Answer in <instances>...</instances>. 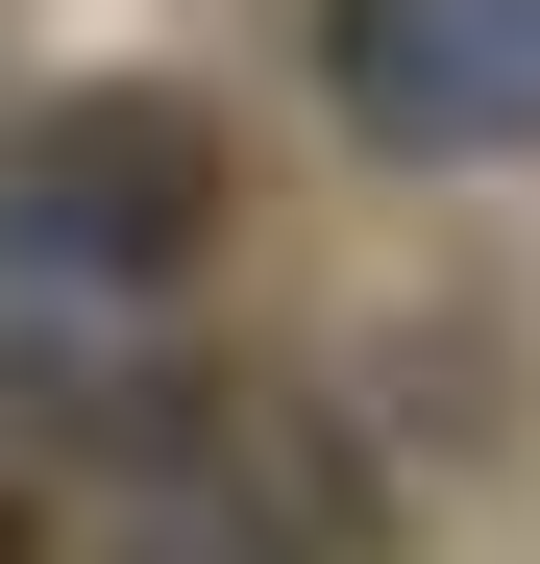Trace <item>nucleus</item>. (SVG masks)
<instances>
[{"instance_id": "2", "label": "nucleus", "mask_w": 540, "mask_h": 564, "mask_svg": "<svg viewBox=\"0 0 540 564\" xmlns=\"http://www.w3.org/2000/svg\"><path fill=\"white\" fill-rule=\"evenodd\" d=\"M320 99H344V148H393V172H516L540 148V0H344V25H320Z\"/></svg>"}, {"instance_id": "1", "label": "nucleus", "mask_w": 540, "mask_h": 564, "mask_svg": "<svg viewBox=\"0 0 540 564\" xmlns=\"http://www.w3.org/2000/svg\"><path fill=\"white\" fill-rule=\"evenodd\" d=\"M222 270V123L197 99H50L0 123V368L99 393V368Z\"/></svg>"}, {"instance_id": "3", "label": "nucleus", "mask_w": 540, "mask_h": 564, "mask_svg": "<svg viewBox=\"0 0 540 564\" xmlns=\"http://www.w3.org/2000/svg\"><path fill=\"white\" fill-rule=\"evenodd\" d=\"M0 564H25V491H0Z\"/></svg>"}]
</instances>
